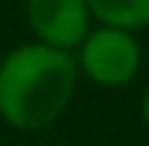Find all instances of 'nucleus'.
<instances>
[{
	"label": "nucleus",
	"instance_id": "nucleus-4",
	"mask_svg": "<svg viewBox=\"0 0 149 146\" xmlns=\"http://www.w3.org/2000/svg\"><path fill=\"white\" fill-rule=\"evenodd\" d=\"M100 24L125 31L149 28V0H85Z\"/></svg>",
	"mask_w": 149,
	"mask_h": 146
},
{
	"label": "nucleus",
	"instance_id": "nucleus-2",
	"mask_svg": "<svg viewBox=\"0 0 149 146\" xmlns=\"http://www.w3.org/2000/svg\"><path fill=\"white\" fill-rule=\"evenodd\" d=\"M76 67L100 88H119L128 85L140 70V43L134 40V31L100 24L85 34L76 46Z\"/></svg>",
	"mask_w": 149,
	"mask_h": 146
},
{
	"label": "nucleus",
	"instance_id": "nucleus-1",
	"mask_svg": "<svg viewBox=\"0 0 149 146\" xmlns=\"http://www.w3.org/2000/svg\"><path fill=\"white\" fill-rule=\"evenodd\" d=\"M76 82L73 52L24 43L0 61V116L18 131H40L67 110Z\"/></svg>",
	"mask_w": 149,
	"mask_h": 146
},
{
	"label": "nucleus",
	"instance_id": "nucleus-5",
	"mask_svg": "<svg viewBox=\"0 0 149 146\" xmlns=\"http://www.w3.org/2000/svg\"><path fill=\"white\" fill-rule=\"evenodd\" d=\"M140 113H143V122H146V128H149V85H146V91H143V101H140Z\"/></svg>",
	"mask_w": 149,
	"mask_h": 146
},
{
	"label": "nucleus",
	"instance_id": "nucleus-3",
	"mask_svg": "<svg viewBox=\"0 0 149 146\" xmlns=\"http://www.w3.org/2000/svg\"><path fill=\"white\" fill-rule=\"evenodd\" d=\"M28 24L37 43L73 52L91 31V9L85 0H28Z\"/></svg>",
	"mask_w": 149,
	"mask_h": 146
}]
</instances>
